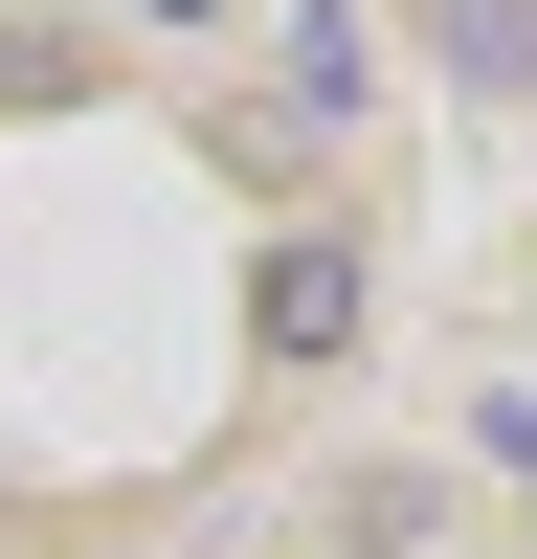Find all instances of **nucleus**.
Returning <instances> with one entry per match:
<instances>
[{
    "label": "nucleus",
    "instance_id": "1",
    "mask_svg": "<svg viewBox=\"0 0 537 559\" xmlns=\"http://www.w3.org/2000/svg\"><path fill=\"white\" fill-rule=\"evenodd\" d=\"M358 336V247H268V358H336Z\"/></svg>",
    "mask_w": 537,
    "mask_h": 559
},
{
    "label": "nucleus",
    "instance_id": "2",
    "mask_svg": "<svg viewBox=\"0 0 537 559\" xmlns=\"http://www.w3.org/2000/svg\"><path fill=\"white\" fill-rule=\"evenodd\" d=\"M448 68H470V90H537V0H448Z\"/></svg>",
    "mask_w": 537,
    "mask_h": 559
}]
</instances>
